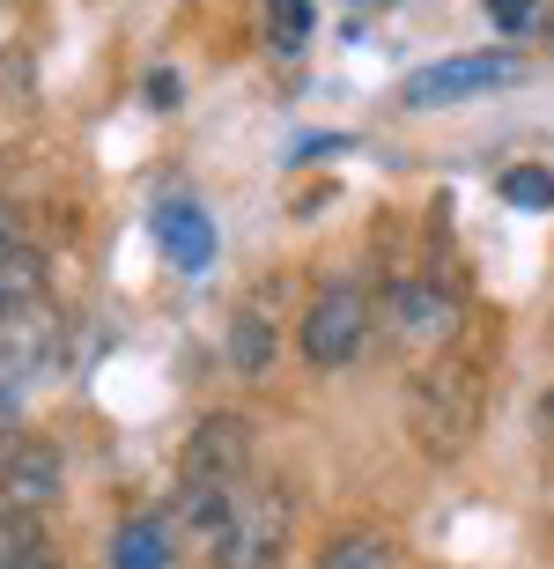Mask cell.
I'll return each instance as SVG.
<instances>
[{
  "label": "cell",
  "mask_w": 554,
  "mask_h": 569,
  "mask_svg": "<svg viewBox=\"0 0 554 569\" xmlns=\"http://www.w3.org/2000/svg\"><path fill=\"white\" fill-rule=\"evenodd\" d=\"M481 415H488V370H481V356L444 348V356L414 362V378H406V437H414L422 459H436V466L466 459L473 437H481Z\"/></svg>",
  "instance_id": "cell-1"
},
{
  "label": "cell",
  "mask_w": 554,
  "mask_h": 569,
  "mask_svg": "<svg viewBox=\"0 0 554 569\" xmlns=\"http://www.w3.org/2000/svg\"><path fill=\"white\" fill-rule=\"evenodd\" d=\"M259 473V437L244 415H200L178 451V510L200 540H214V526L230 518V496Z\"/></svg>",
  "instance_id": "cell-2"
},
{
  "label": "cell",
  "mask_w": 554,
  "mask_h": 569,
  "mask_svg": "<svg viewBox=\"0 0 554 569\" xmlns=\"http://www.w3.org/2000/svg\"><path fill=\"white\" fill-rule=\"evenodd\" d=\"M289 532H296V496L281 481H266V473H252L230 496V518L214 526L208 555H214V569H281Z\"/></svg>",
  "instance_id": "cell-3"
},
{
  "label": "cell",
  "mask_w": 554,
  "mask_h": 569,
  "mask_svg": "<svg viewBox=\"0 0 554 569\" xmlns=\"http://www.w3.org/2000/svg\"><path fill=\"white\" fill-rule=\"evenodd\" d=\"M370 333H377V303H370L363 281H325L319 296H311V311H303L296 326V348L311 370H347V362L370 348Z\"/></svg>",
  "instance_id": "cell-4"
},
{
  "label": "cell",
  "mask_w": 554,
  "mask_h": 569,
  "mask_svg": "<svg viewBox=\"0 0 554 569\" xmlns=\"http://www.w3.org/2000/svg\"><path fill=\"white\" fill-rule=\"evenodd\" d=\"M377 326H384V340H392L400 356H422V362H429V356H444L451 340H459L466 311H459V296H451V289L400 274L392 289L377 296Z\"/></svg>",
  "instance_id": "cell-5"
},
{
  "label": "cell",
  "mask_w": 554,
  "mask_h": 569,
  "mask_svg": "<svg viewBox=\"0 0 554 569\" xmlns=\"http://www.w3.org/2000/svg\"><path fill=\"white\" fill-rule=\"evenodd\" d=\"M525 74L517 52H459V60H429L400 82L406 111H444V104H473V97H495Z\"/></svg>",
  "instance_id": "cell-6"
},
{
  "label": "cell",
  "mask_w": 554,
  "mask_h": 569,
  "mask_svg": "<svg viewBox=\"0 0 554 569\" xmlns=\"http://www.w3.org/2000/svg\"><path fill=\"white\" fill-rule=\"evenodd\" d=\"M52 356H60V318H52V303L0 318V385H8V392L38 385L44 370H52Z\"/></svg>",
  "instance_id": "cell-7"
},
{
  "label": "cell",
  "mask_w": 554,
  "mask_h": 569,
  "mask_svg": "<svg viewBox=\"0 0 554 569\" xmlns=\"http://www.w3.org/2000/svg\"><path fill=\"white\" fill-rule=\"evenodd\" d=\"M0 503H16V510H52L60 503V451L44 437H16L0 451Z\"/></svg>",
  "instance_id": "cell-8"
},
{
  "label": "cell",
  "mask_w": 554,
  "mask_h": 569,
  "mask_svg": "<svg viewBox=\"0 0 554 569\" xmlns=\"http://www.w3.org/2000/svg\"><path fill=\"white\" fill-rule=\"evenodd\" d=\"M149 230H155V244H163V259H171L178 274H200L214 259V214L200 208V200H155V214H149Z\"/></svg>",
  "instance_id": "cell-9"
},
{
  "label": "cell",
  "mask_w": 554,
  "mask_h": 569,
  "mask_svg": "<svg viewBox=\"0 0 554 569\" xmlns=\"http://www.w3.org/2000/svg\"><path fill=\"white\" fill-rule=\"evenodd\" d=\"M38 303H44V259L30 244H8L0 252V318L38 311Z\"/></svg>",
  "instance_id": "cell-10"
},
{
  "label": "cell",
  "mask_w": 554,
  "mask_h": 569,
  "mask_svg": "<svg viewBox=\"0 0 554 569\" xmlns=\"http://www.w3.org/2000/svg\"><path fill=\"white\" fill-rule=\"evenodd\" d=\"M111 569H171V532L155 518H127L111 532Z\"/></svg>",
  "instance_id": "cell-11"
},
{
  "label": "cell",
  "mask_w": 554,
  "mask_h": 569,
  "mask_svg": "<svg viewBox=\"0 0 554 569\" xmlns=\"http://www.w3.org/2000/svg\"><path fill=\"white\" fill-rule=\"evenodd\" d=\"M230 362L244 370V378H259V370L274 362V318L252 311V303H244V311L230 318Z\"/></svg>",
  "instance_id": "cell-12"
},
{
  "label": "cell",
  "mask_w": 554,
  "mask_h": 569,
  "mask_svg": "<svg viewBox=\"0 0 554 569\" xmlns=\"http://www.w3.org/2000/svg\"><path fill=\"white\" fill-rule=\"evenodd\" d=\"M319 569H400V548L384 532H341V540H325Z\"/></svg>",
  "instance_id": "cell-13"
},
{
  "label": "cell",
  "mask_w": 554,
  "mask_h": 569,
  "mask_svg": "<svg viewBox=\"0 0 554 569\" xmlns=\"http://www.w3.org/2000/svg\"><path fill=\"white\" fill-rule=\"evenodd\" d=\"M503 200L511 208H554V170H540V163L503 170Z\"/></svg>",
  "instance_id": "cell-14"
},
{
  "label": "cell",
  "mask_w": 554,
  "mask_h": 569,
  "mask_svg": "<svg viewBox=\"0 0 554 569\" xmlns=\"http://www.w3.org/2000/svg\"><path fill=\"white\" fill-rule=\"evenodd\" d=\"M22 555H38V510L0 503V562H22Z\"/></svg>",
  "instance_id": "cell-15"
},
{
  "label": "cell",
  "mask_w": 554,
  "mask_h": 569,
  "mask_svg": "<svg viewBox=\"0 0 554 569\" xmlns=\"http://www.w3.org/2000/svg\"><path fill=\"white\" fill-rule=\"evenodd\" d=\"M266 22H274V44H281V52H296V44L311 38V8H303V0H274V16H266Z\"/></svg>",
  "instance_id": "cell-16"
},
{
  "label": "cell",
  "mask_w": 554,
  "mask_h": 569,
  "mask_svg": "<svg viewBox=\"0 0 554 569\" xmlns=\"http://www.w3.org/2000/svg\"><path fill=\"white\" fill-rule=\"evenodd\" d=\"M481 8H488L495 30H525L533 22V0H481Z\"/></svg>",
  "instance_id": "cell-17"
},
{
  "label": "cell",
  "mask_w": 554,
  "mask_h": 569,
  "mask_svg": "<svg viewBox=\"0 0 554 569\" xmlns=\"http://www.w3.org/2000/svg\"><path fill=\"white\" fill-rule=\"evenodd\" d=\"M16 437H22V392H8V385H0V451H8Z\"/></svg>",
  "instance_id": "cell-18"
},
{
  "label": "cell",
  "mask_w": 554,
  "mask_h": 569,
  "mask_svg": "<svg viewBox=\"0 0 554 569\" xmlns=\"http://www.w3.org/2000/svg\"><path fill=\"white\" fill-rule=\"evenodd\" d=\"M149 104H155V111L178 104V74H171V67H155V74H149Z\"/></svg>",
  "instance_id": "cell-19"
},
{
  "label": "cell",
  "mask_w": 554,
  "mask_h": 569,
  "mask_svg": "<svg viewBox=\"0 0 554 569\" xmlns=\"http://www.w3.org/2000/svg\"><path fill=\"white\" fill-rule=\"evenodd\" d=\"M8 244H22V237H16V208L0 200V252H8Z\"/></svg>",
  "instance_id": "cell-20"
},
{
  "label": "cell",
  "mask_w": 554,
  "mask_h": 569,
  "mask_svg": "<svg viewBox=\"0 0 554 569\" xmlns=\"http://www.w3.org/2000/svg\"><path fill=\"white\" fill-rule=\"evenodd\" d=\"M540 437L554 443V385H547V392H540Z\"/></svg>",
  "instance_id": "cell-21"
},
{
  "label": "cell",
  "mask_w": 554,
  "mask_h": 569,
  "mask_svg": "<svg viewBox=\"0 0 554 569\" xmlns=\"http://www.w3.org/2000/svg\"><path fill=\"white\" fill-rule=\"evenodd\" d=\"M0 569H60V562H52V555L38 548V555H22V562H0Z\"/></svg>",
  "instance_id": "cell-22"
}]
</instances>
